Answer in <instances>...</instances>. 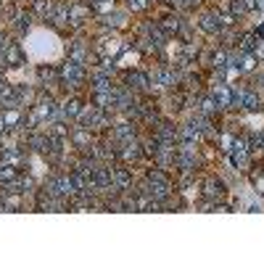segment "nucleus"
Returning <instances> with one entry per match:
<instances>
[{"label":"nucleus","mask_w":264,"mask_h":264,"mask_svg":"<svg viewBox=\"0 0 264 264\" xmlns=\"http://www.w3.org/2000/svg\"><path fill=\"white\" fill-rule=\"evenodd\" d=\"M143 32L151 37V42L156 45V48H164V45H167V32L159 24H151V21H148V24H143Z\"/></svg>","instance_id":"8"},{"label":"nucleus","mask_w":264,"mask_h":264,"mask_svg":"<svg viewBox=\"0 0 264 264\" xmlns=\"http://www.w3.org/2000/svg\"><path fill=\"white\" fill-rule=\"evenodd\" d=\"M164 29H167V32H177V29H180V19H175V16L164 19Z\"/></svg>","instance_id":"32"},{"label":"nucleus","mask_w":264,"mask_h":264,"mask_svg":"<svg viewBox=\"0 0 264 264\" xmlns=\"http://www.w3.org/2000/svg\"><path fill=\"white\" fill-rule=\"evenodd\" d=\"M130 182H132V177H130V172H127V169H114V188L127 190V188H130Z\"/></svg>","instance_id":"20"},{"label":"nucleus","mask_w":264,"mask_h":264,"mask_svg":"<svg viewBox=\"0 0 264 264\" xmlns=\"http://www.w3.org/2000/svg\"><path fill=\"white\" fill-rule=\"evenodd\" d=\"M254 188H256V193H264V175L254 177Z\"/></svg>","instance_id":"35"},{"label":"nucleus","mask_w":264,"mask_h":264,"mask_svg":"<svg viewBox=\"0 0 264 264\" xmlns=\"http://www.w3.org/2000/svg\"><path fill=\"white\" fill-rule=\"evenodd\" d=\"M82 106H79V100H66L61 106V119H77Z\"/></svg>","instance_id":"21"},{"label":"nucleus","mask_w":264,"mask_h":264,"mask_svg":"<svg viewBox=\"0 0 264 264\" xmlns=\"http://www.w3.org/2000/svg\"><path fill=\"white\" fill-rule=\"evenodd\" d=\"M240 109H246V111H259V95L254 93V90H246V93H243V103H240Z\"/></svg>","instance_id":"24"},{"label":"nucleus","mask_w":264,"mask_h":264,"mask_svg":"<svg viewBox=\"0 0 264 264\" xmlns=\"http://www.w3.org/2000/svg\"><path fill=\"white\" fill-rule=\"evenodd\" d=\"M14 177H16L14 164H0V182H11Z\"/></svg>","instance_id":"31"},{"label":"nucleus","mask_w":264,"mask_h":264,"mask_svg":"<svg viewBox=\"0 0 264 264\" xmlns=\"http://www.w3.org/2000/svg\"><path fill=\"white\" fill-rule=\"evenodd\" d=\"M56 27H66L69 24V3H56L53 6V14L48 16Z\"/></svg>","instance_id":"13"},{"label":"nucleus","mask_w":264,"mask_h":264,"mask_svg":"<svg viewBox=\"0 0 264 264\" xmlns=\"http://www.w3.org/2000/svg\"><path fill=\"white\" fill-rule=\"evenodd\" d=\"M217 109H220V106L214 103V98H203V100H201V106H198V111L203 114V117H212Z\"/></svg>","instance_id":"30"},{"label":"nucleus","mask_w":264,"mask_h":264,"mask_svg":"<svg viewBox=\"0 0 264 264\" xmlns=\"http://www.w3.org/2000/svg\"><path fill=\"white\" fill-rule=\"evenodd\" d=\"M14 21H16L19 34H27V32H29V27H32V16H29V14H16V16H14Z\"/></svg>","instance_id":"27"},{"label":"nucleus","mask_w":264,"mask_h":264,"mask_svg":"<svg viewBox=\"0 0 264 264\" xmlns=\"http://www.w3.org/2000/svg\"><path fill=\"white\" fill-rule=\"evenodd\" d=\"M227 11H230L233 16H243L246 14V0H230V3H227Z\"/></svg>","instance_id":"28"},{"label":"nucleus","mask_w":264,"mask_h":264,"mask_svg":"<svg viewBox=\"0 0 264 264\" xmlns=\"http://www.w3.org/2000/svg\"><path fill=\"white\" fill-rule=\"evenodd\" d=\"M182 3H188V6H193V3H198V0H182Z\"/></svg>","instance_id":"37"},{"label":"nucleus","mask_w":264,"mask_h":264,"mask_svg":"<svg viewBox=\"0 0 264 264\" xmlns=\"http://www.w3.org/2000/svg\"><path fill=\"white\" fill-rule=\"evenodd\" d=\"M90 156H93V159H98V162H109V159L114 156V151H111L109 145L98 143V145H90Z\"/></svg>","instance_id":"22"},{"label":"nucleus","mask_w":264,"mask_h":264,"mask_svg":"<svg viewBox=\"0 0 264 264\" xmlns=\"http://www.w3.org/2000/svg\"><path fill=\"white\" fill-rule=\"evenodd\" d=\"M256 85H261V87H264V72H261V74L256 77Z\"/></svg>","instance_id":"36"},{"label":"nucleus","mask_w":264,"mask_h":264,"mask_svg":"<svg viewBox=\"0 0 264 264\" xmlns=\"http://www.w3.org/2000/svg\"><path fill=\"white\" fill-rule=\"evenodd\" d=\"M90 87H93V93H109V90H114L111 79L106 74H100V72L93 74V79H90Z\"/></svg>","instance_id":"15"},{"label":"nucleus","mask_w":264,"mask_h":264,"mask_svg":"<svg viewBox=\"0 0 264 264\" xmlns=\"http://www.w3.org/2000/svg\"><path fill=\"white\" fill-rule=\"evenodd\" d=\"M72 143H74L77 148H90V130L74 127V130H72Z\"/></svg>","instance_id":"18"},{"label":"nucleus","mask_w":264,"mask_h":264,"mask_svg":"<svg viewBox=\"0 0 264 264\" xmlns=\"http://www.w3.org/2000/svg\"><path fill=\"white\" fill-rule=\"evenodd\" d=\"M203 193H206V196H209V198H222L225 196V182L220 180V177H209V180H206V185H203Z\"/></svg>","instance_id":"11"},{"label":"nucleus","mask_w":264,"mask_h":264,"mask_svg":"<svg viewBox=\"0 0 264 264\" xmlns=\"http://www.w3.org/2000/svg\"><path fill=\"white\" fill-rule=\"evenodd\" d=\"M124 21H127V14H122V11H111V14L106 16V24H109V27H111V24H114V27H122Z\"/></svg>","instance_id":"29"},{"label":"nucleus","mask_w":264,"mask_h":264,"mask_svg":"<svg viewBox=\"0 0 264 264\" xmlns=\"http://www.w3.org/2000/svg\"><path fill=\"white\" fill-rule=\"evenodd\" d=\"M6 64H11V66L24 64V53H21L19 45H8V48H6Z\"/></svg>","instance_id":"19"},{"label":"nucleus","mask_w":264,"mask_h":264,"mask_svg":"<svg viewBox=\"0 0 264 264\" xmlns=\"http://www.w3.org/2000/svg\"><path fill=\"white\" fill-rule=\"evenodd\" d=\"M230 159H233V167L235 169H246L248 167V143L246 140H233Z\"/></svg>","instance_id":"5"},{"label":"nucleus","mask_w":264,"mask_h":264,"mask_svg":"<svg viewBox=\"0 0 264 264\" xmlns=\"http://www.w3.org/2000/svg\"><path fill=\"white\" fill-rule=\"evenodd\" d=\"M212 98L220 109H230L233 106V90L227 87V82H217L212 90Z\"/></svg>","instance_id":"6"},{"label":"nucleus","mask_w":264,"mask_h":264,"mask_svg":"<svg viewBox=\"0 0 264 264\" xmlns=\"http://www.w3.org/2000/svg\"><path fill=\"white\" fill-rule=\"evenodd\" d=\"M177 135H180V130H175L172 124H162V127L156 130V140L159 143H175L177 145Z\"/></svg>","instance_id":"16"},{"label":"nucleus","mask_w":264,"mask_h":264,"mask_svg":"<svg viewBox=\"0 0 264 264\" xmlns=\"http://www.w3.org/2000/svg\"><path fill=\"white\" fill-rule=\"evenodd\" d=\"M254 59L264 61V37H259V45H256V50H254Z\"/></svg>","instance_id":"34"},{"label":"nucleus","mask_w":264,"mask_h":264,"mask_svg":"<svg viewBox=\"0 0 264 264\" xmlns=\"http://www.w3.org/2000/svg\"><path fill=\"white\" fill-rule=\"evenodd\" d=\"M127 85L130 87H151V79H148V74H143V72H132L127 77Z\"/></svg>","instance_id":"25"},{"label":"nucleus","mask_w":264,"mask_h":264,"mask_svg":"<svg viewBox=\"0 0 264 264\" xmlns=\"http://www.w3.org/2000/svg\"><path fill=\"white\" fill-rule=\"evenodd\" d=\"M256 45H259V34L256 32H246L243 37H240V42H238V53H251L254 56Z\"/></svg>","instance_id":"14"},{"label":"nucleus","mask_w":264,"mask_h":264,"mask_svg":"<svg viewBox=\"0 0 264 264\" xmlns=\"http://www.w3.org/2000/svg\"><path fill=\"white\" fill-rule=\"evenodd\" d=\"M90 11L85 6H69V24H85V19H87Z\"/></svg>","instance_id":"17"},{"label":"nucleus","mask_w":264,"mask_h":264,"mask_svg":"<svg viewBox=\"0 0 264 264\" xmlns=\"http://www.w3.org/2000/svg\"><path fill=\"white\" fill-rule=\"evenodd\" d=\"M127 6H130L132 11H143V8L148 6V0H127Z\"/></svg>","instance_id":"33"},{"label":"nucleus","mask_w":264,"mask_h":264,"mask_svg":"<svg viewBox=\"0 0 264 264\" xmlns=\"http://www.w3.org/2000/svg\"><path fill=\"white\" fill-rule=\"evenodd\" d=\"M111 135H114V140H117V143L122 145V143L132 140V137H135V130H132V124H130V122H119L117 127H114V132H111Z\"/></svg>","instance_id":"12"},{"label":"nucleus","mask_w":264,"mask_h":264,"mask_svg":"<svg viewBox=\"0 0 264 264\" xmlns=\"http://www.w3.org/2000/svg\"><path fill=\"white\" fill-rule=\"evenodd\" d=\"M198 27L203 29V32H209V34H220L225 27H222V21H220V16L217 14H201V19H198Z\"/></svg>","instance_id":"7"},{"label":"nucleus","mask_w":264,"mask_h":264,"mask_svg":"<svg viewBox=\"0 0 264 264\" xmlns=\"http://www.w3.org/2000/svg\"><path fill=\"white\" fill-rule=\"evenodd\" d=\"M69 61H77V64L85 66V61H87V45L82 40L69 42Z\"/></svg>","instance_id":"9"},{"label":"nucleus","mask_w":264,"mask_h":264,"mask_svg":"<svg viewBox=\"0 0 264 264\" xmlns=\"http://www.w3.org/2000/svg\"><path fill=\"white\" fill-rule=\"evenodd\" d=\"M90 180L95 182L98 190H114V169L103 167V164L95 167V172H93V177H90Z\"/></svg>","instance_id":"4"},{"label":"nucleus","mask_w":264,"mask_h":264,"mask_svg":"<svg viewBox=\"0 0 264 264\" xmlns=\"http://www.w3.org/2000/svg\"><path fill=\"white\" fill-rule=\"evenodd\" d=\"M59 74H61L64 82H69L72 87H82V82H85V66L77 64V61H66Z\"/></svg>","instance_id":"3"},{"label":"nucleus","mask_w":264,"mask_h":264,"mask_svg":"<svg viewBox=\"0 0 264 264\" xmlns=\"http://www.w3.org/2000/svg\"><path fill=\"white\" fill-rule=\"evenodd\" d=\"M119 156L122 159H127V162H137V159L143 156V151H140V143L135 140H127V143H122V151H119Z\"/></svg>","instance_id":"10"},{"label":"nucleus","mask_w":264,"mask_h":264,"mask_svg":"<svg viewBox=\"0 0 264 264\" xmlns=\"http://www.w3.org/2000/svg\"><path fill=\"white\" fill-rule=\"evenodd\" d=\"M148 182H153V185H164V188H172L169 177L164 175L162 169H151V172H148Z\"/></svg>","instance_id":"26"},{"label":"nucleus","mask_w":264,"mask_h":264,"mask_svg":"<svg viewBox=\"0 0 264 264\" xmlns=\"http://www.w3.org/2000/svg\"><path fill=\"white\" fill-rule=\"evenodd\" d=\"M77 127H85V130H106V114H103L98 106H85L82 111H79V117H77Z\"/></svg>","instance_id":"1"},{"label":"nucleus","mask_w":264,"mask_h":264,"mask_svg":"<svg viewBox=\"0 0 264 264\" xmlns=\"http://www.w3.org/2000/svg\"><path fill=\"white\" fill-rule=\"evenodd\" d=\"M0 117H3V124H6V130H14L16 124L21 122V114H19L16 109H3V114H0Z\"/></svg>","instance_id":"23"},{"label":"nucleus","mask_w":264,"mask_h":264,"mask_svg":"<svg viewBox=\"0 0 264 264\" xmlns=\"http://www.w3.org/2000/svg\"><path fill=\"white\" fill-rule=\"evenodd\" d=\"M45 190L50 193V196H59V198H72L74 196V182L69 175H53L48 180V185H45Z\"/></svg>","instance_id":"2"}]
</instances>
